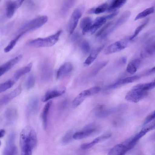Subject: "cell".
Wrapping results in <instances>:
<instances>
[{
    "instance_id": "obj_1",
    "label": "cell",
    "mask_w": 155,
    "mask_h": 155,
    "mask_svg": "<svg viewBox=\"0 0 155 155\" xmlns=\"http://www.w3.org/2000/svg\"><path fill=\"white\" fill-rule=\"evenodd\" d=\"M37 143L36 133L30 126L25 127L21 131L20 137V143L21 148L29 147L32 150L35 147Z\"/></svg>"
},
{
    "instance_id": "obj_2",
    "label": "cell",
    "mask_w": 155,
    "mask_h": 155,
    "mask_svg": "<svg viewBox=\"0 0 155 155\" xmlns=\"http://www.w3.org/2000/svg\"><path fill=\"white\" fill-rule=\"evenodd\" d=\"M62 32L61 30H59L56 33L46 37L38 38L31 40L28 42V45L37 48L51 46L58 42Z\"/></svg>"
},
{
    "instance_id": "obj_3",
    "label": "cell",
    "mask_w": 155,
    "mask_h": 155,
    "mask_svg": "<svg viewBox=\"0 0 155 155\" xmlns=\"http://www.w3.org/2000/svg\"><path fill=\"white\" fill-rule=\"evenodd\" d=\"M46 15L38 17L26 23L19 30L20 33L25 34L26 32L37 29L44 25L48 21Z\"/></svg>"
},
{
    "instance_id": "obj_4",
    "label": "cell",
    "mask_w": 155,
    "mask_h": 155,
    "mask_svg": "<svg viewBox=\"0 0 155 155\" xmlns=\"http://www.w3.org/2000/svg\"><path fill=\"white\" fill-rule=\"evenodd\" d=\"M147 91L132 88L126 94L125 98L128 101L136 103L147 94Z\"/></svg>"
},
{
    "instance_id": "obj_5",
    "label": "cell",
    "mask_w": 155,
    "mask_h": 155,
    "mask_svg": "<svg viewBox=\"0 0 155 155\" xmlns=\"http://www.w3.org/2000/svg\"><path fill=\"white\" fill-rule=\"evenodd\" d=\"M83 12L82 8H76L73 11L68 23V28L70 34L73 33Z\"/></svg>"
},
{
    "instance_id": "obj_6",
    "label": "cell",
    "mask_w": 155,
    "mask_h": 155,
    "mask_svg": "<svg viewBox=\"0 0 155 155\" xmlns=\"http://www.w3.org/2000/svg\"><path fill=\"white\" fill-rule=\"evenodd\" d=\"M131 15L130 11L124 12L117 20L113 26L105 32L101 37L102 39L106 38L116 29L125 22L129 19Z\"/></svg>"
},
{
    "instance_id": "obj_7",
    "label": "cell",
    "mask_w": 155,
    "mask_h": 155,
    "mask_svg": "<svg viewBox=\"0 0 155 155\" xmlns=\"http://www.w3.org/2000/svg\"><path fill=\"white\" fill-rule=\"evenodd\" d=\"M66 89L63 86H59L52 88L48 91L42 98V101L45 102L55 97L61 96L66 91Z\"/></svg>"
},
{
    "instance_id": "obj_8",
    "label": "cell",
    "mask_w": 155,
    "mask_h": 155,
    "mask_svg": "<svg viewBox=\"0 0 155 155\" xmlns=\"http://www.w3.org/2000/svg\"><path fill=\"white\" fill-rule=\"evenodd\" d=\"M96 130V125L94 123H91L85 126L81 131L75 133L74 139L80 140L87 137L91 135Z\"/></svg>"
},
{
    "instance_id": "obj_9",
    "label": "cell",
    "mask_w": 155,
    "mask_h": 155,
    "mask_svg": "<svg viewBox=\"0 0 155 155\" xmlns=\"http://www.w3.org/2000/svg\"><path fill=\"white\" fill-rule=\"evenodd\" d=\"M24 0H8L6 3V12L7 17L11 18L17 9L22 4Z\"/></svg>"
},
{
    "instance_id": "obj_10",
    "label": "cell",
    "mask_w": 155,
    "mask_h": 155,
    "mask_svg": "<svg viewBox=\"0 0 155 155\" xmlns=\"http://www.w3.org/2000/svg\"><path fill=\"white\" fill-rule=\"evenodd\" d=\"M93 94H94V92L92 87L83 91L73 100L72 102L73 107H77L81 104L87 97Z\"/></svg>"
},
{
    "instance_id": "obj_11",
    "label": "cell",
    "mask_w": 155,
    "mask_h": 155,
    "mask_svg": "<svg viewBox=\"0 0 155 155\" xmlns=\"http://www.w3.org/2000/svg\"><path fill=\"white\" fill-rule=\"evenodd\" d=\"M127 43L124 41H116L107 47L104 52L106 54H110L119 51L126 48Z\"/></svg>"
},
{
    "instance_id": "obj_12",
    "label": "cell",
    "mask_w": 155,
    "mask_h": 155,
    "mask_svg": "<svg viewBox=\"0 0 155 155\" xmlns=\"http://www.w3.org/2000/svg\"><path fill=\"white\" fill-rule=\"evenodd\" d=\"M22 57V55L20 54L2 65L0 67V76H2L11 69L21 60Z\"/></svg>"
},
{
    "instance_id": "obj_13",
    "label": "cell",
    "mask_w": 155,
    "mask_h": 155,
    "mask_svg": "<svg viewBox=\"0 0 155 155\" xmlns=\"http://www.w3.org/2000/svg\"><path fill=\"white\" fill-rule=\"evenodd\" d=\"M21 86L20 85L12 91L5 95L0 99V105L2 106L6 104L12 99L18 96L21 93Z\"/></svg>"
},
{
    "instance_id": "obj_14",
    "label": "cell",
    "mask_w": 155,
    "mask_h": 155,
    "mask_svg": "<svg viewBox=\"0 0 155 155\" xmlns=\"http://www.w3.org/2000/svg\"><path fill=\"white\" fill-rule=\"evenodd\" d=\"M107 20V19L105 16L97 18L94 22L92 23L87 35L94 34L106 22Z\"/></svg>"
},
{
    "instance_id": "obj_15",
    "label": "cell",
    "mask_w": 155,
    "mask_h": 155,
    "mask_svg": "<svg viewBox=\"0 0 155 155\" xmlns=\"http://www.w3.org/2000/svg\"><path fill=\"white\" fill-rule=\"evenodd\" d=\"M73 66L70 62H66L62 65L58 69L56 73L58 79L70 73L73 70Z\"/></svg>"
},
{
    "instance_id": "obj_16",
    "label": "cell",
    "mask_w": 155,
    "mask_h": 155,
    "mask_svg": "<svg viewBox=\"0 0 155 155\" xmlns=\"http://www.w3.org/2000/svg\"><path fill=\"white\" fill-rule=\"evenodd\" d=\"M4 117L7 123L10 124L17 119L18 113L17 110L13 107L7 108L4 113Z\"/></svg>"
},
{
    "instance_id": "obj_17",
    "label": "cell",
    "mask_w": 155,
    "mask_h": 155,
    "mask_svg": "<svg viewBox=\"0 0 155 155\" xmlns=\"http://www.w3.org/2000/svg\"><path fill=\"white\" fill-rule=\"evenodd\" d=\"M128 150L126 145L119 144L115 145L111 148L107 155H124Z\"/></svg>"
},
{
    "instance_id": "obj_18",
    "label": "cell",
    "mask_w": 155,
    "mask_h": 155,
    "mask_svg": "<svg viewBox=\"0 0 155 155\" xmlns=\"http://www.w3.org/2000/svg\"><path fill=\"white\" fill-rule=\"evenodd\" d=\"M39 107V100L35 96L31 97L30 99L27 109V114L29 115L31 113H36Z\"/></svg>"
},
{
    "instance_id": "obj_19",
    "label": "cell",
    "mask_w": 155,
    "mask_h": 155,
    "mask_svg": "<svg viewBox=\"0 0 155 155\" xmlns=\"http://www.w3.org/2000/svg\"><path fill=\"white\" fill-rule=\"evenodd\" d=\"M104 47V45H102L93 51L85 61L84 63V66H88L91 64L96 59Z\"/></svg>"
},
{
    "instance_id": "obj_20",
    "label": "cell",
    "mask_w": 155,
    "mask_h": 155,
    "mask_svg": "<svg viewBox=\"0 0 155 155\" xmlns=\"http://www.w3.org/2000/svg\"><path fill=\"white\" fill-rule=\"evenodd\" d=\"M52 104L51 101H48L43 107L41 114V117L43 127L45 129L46 128L48 124V118L50 107Z\"/></svg>"
},
{
    "instance_id": "obj_21",
    "label": "cell",
    "mask_w": 155,
    "mask_h": 155,
    "mask_svg": "<svg viewBox=\"0 0 155 155\" xmlns=\"http://www.w3.org/2000/svg\"><path fill=\"white\" fill-rule=\"evenodd\" d=\"M92 23V20L90 17H85L81 20L80 23V27L82 30L83 35H87Z\"/></svg>"
},
{
    "instance_id": "obj_22",
    "label": "cell",
    "mask_w": 155,
    "mask_h": 155,
    "mask_svg": "<svg viewBox=\"0 0 155 155\" xmlns=\"http://www.w3.org/2000/svg\"><path fill=\"white\" fill-rule=\"evenodd\" d=\"M32 65V63H30L27 65L17 70L14 74V79L17 80L22 76L29 72L31 71Z\"/></svg>"
},
{
    "instance_id": "obj_23",
    "label": "cell",
    "mask_w": 155,
    "mask_h": 155,
    "mask_svg": "<svg viewBox=\"0 0 155 155\" xmlns=\"http://www.w3.org/2000/svg\"><path fill=\"white\" fill-rule=\"evenodd\" d=\"M125 0H113L108 5L107 11L108 12H114L122 7L126 2Z\"/></svg>"
},
{
    "instance_id": "obj_24",
    "label": "cell",
    "mask_w": 155,
    "mask_h": 155,
    "mask_svg": "<svg viewBox=\"0 0 155 155\" xmlns=\"http://www.w3.org/2000/svg\"><path fill=\"white\" fill-rule=\"evenodd\" d=\"M140 60L138 59H133L128 64L127 71L130 74H134L137 71L140 64Z\"/></svg>"
},
{
    "instance_id": "obj_25",
    "label": "cell",
    "mask_w": 155,
    "mask_h": 155,
    "mask_svg": "<svg viewBox=\"0 0 155 155\" xmlns=\"http://www.w3.org/2000/svg\"><path fill=\"white\" fill-rule=\"evenodd\" d=\"M108 5L107 3H104L97 7L90 8L87 12L89 14H99L107 11Z\"/></svg>"
},
{
    "instance_id": "obj_26",
    "label": "cell",
    "mask_w": 155,
    "mask_h": 155,
    "mask_svg": "<svg viewBox=\"0 0 155 155\" xmlns=\"http://www.w3.org/2000/svg\"><path fill=\"white\" fill-rule=\"evenodd\" d=\"M17 148L16 146L13 143H6L2 155H16Z\"/></svg>"
},
{
    "instance_id": "obj_27",
    "label": "cell",
    "mask_w": 155,
    "mask_h": 155,
    "mask_svg": "<svg viewBox=\"0 0 155 155\" xmlns=\"http://www.w3.org/2000/svg\"><path fill=\"white\" fill-rule=\"evenodd\" d=\"M143 126L138 133L142 137L148 132L155 129V119Z\"/></svg>"
},
{
    "instance_id": "obj_28",
    "label": "cell",
    "mask_w": 155,
    "mask_h": 155,
    "mask_svg": "<svg viewBox=\"0 0 155 155\" xmlns=\"http://www.w3.org/2000/svg\"><path fill=\"white\" fill-rule=\"evenodd\" d=\"M23 35V33H20L14 39L11 41L8 45L4 48V52L5 53H7L10 51L15 46L18 40Z\"/></svg>"
},
{
    "instance_id": "obj_29",
    "label": "cell",
    "mask_w": 155,
    "mask_h": 155,
    "mask_svg": "<svg viewBox=\"0 0 155 155\" xmlns=\"http://www.w3.org/2000/svg\"><path fill=\"white\" fill-rule=\"evenodd\" d=\"M112 113L111 108L106 109L101 107H99L98 111L96 113V115L98 117L103 118L106 117Z\"/></svg>"
},
{
    "instance_id": "obj_30",
    "label": "cell",
    "mask_w": 155,
    "mask_h": 155,
    "mask_svg": "<svg viewBox=\"0 0 155 155\" xmlns=\"http://www.w3.org/2000/svg\"><path fill=\"white\" fill-rule=\"evenodd\" d=\"M75 133L73 130H71L68 131L63 137L61 140V143L64 145L70 143L73 138Z\"/></svg>"
},
{
    "instance_id": "obj_31",
    "label": "cell",
    "mask_w": 155,
    "mask_h": 155,
    "mask_svg": "<svg viewBox=\"0 0 155 155\" xmlns=\"http://www.w3.org/2000/svg\"><path fill=\"white\" fill-rule=\"evenodd\" d=\"M15 84L14 81L9 80L0 84V93L3 92L10 88Z\"/></svg>"
},
{
    "instance_id": "obj_32",
    "label": "cell",
    "mask_w": 155,
    "mask_h": 155,
    "mask_svg": "<svg viewBox=\"0 0 155 155\" xmlns=\"http://www.w3.org/2000/svg\"><path fill=\"white\" fill-rule=\"evenodd\" d=\"M154 12V9L153 8H147L138 14L135 17L134 20L136 21L143 18L152 14Z\"/></svg>"
},
{
    "instance_id": "obj_33",
    "label": "cell",
    "mask_w": 155,
    "mask_h": 155,
    "mask_svg": "<svg viewBox=\"0 0 155 155\" xmlns=\"http://www.w3.org/2000/svg\"><path fill=\"white\" fill-rule=\"evenodd\" d=\"M75 1L74 0H68L66 1L63 4L62 7L61 11L62 13L66 14L69 10L74 4Z\"/></svg>"
},
{
    "instance_id": "obj_34",
    "label": "cell",
    "mask_w": 155,
    "mask_h": 155,
    "mask_svg": "<svg viewBox=\"0 0 155 155\" xmlns=\"http://www.w3.org/2000/svg\"><path fill=\"white\" fill-rule=\"evenodd\" d=\"M35 83V78L34 75L31 74H30L27 78L25 86L27 89L32 88L34 86Z\"/></svg>"
},
{
    "instance_id": "obj_35",
    "label": "cell",
    "mask_w": 155,
    "mask_h": 155,
    "mask_svg": "<svg viewBox=\"0 0 155 155\" xmlns=\"http://www.w3.org/2000/svg\"><path fill=\"white\" fill-rule=\"evenodd\" d=\"M79 47L82 51L84 54L87 53L90 49L89 42L85 40H83L80 43Z\"/></svg>"
},
{
    "instance_id": "obj_36",
    "label": "cell",
    "mask_w": 155,
    "mask_h": 155,
    "mask_svg": "<svg viewBox=\"0 0 155 155\" xmlns=\"http://www.w3.org/2000/svg\"><path fill=\"white\" fill-rule=\"evenodd\" d=\"M148 22V20H146L143 23L141 24L139 26L135 29L134 34L130 37V40H131L135 38L141 31V30L144 28Z\"/></svg>"
},
{
    "instance_id": "obj_37",
    "label": "cell",
    "mask_w": 155,
    "mask_h": 155,
    "mask_svg": "<svg viewBox=\"0 0 155 155\" xmlns=\"http://www.w3.org/2000/svg\"><path fill=\"white\" fill-rule=\"evenodd\" d=\"M140 78L139 76H134L127 77L123 79H121L122 85L133 82Z\"/></svg>"
},
{
    "instance_id": "obj_38",
    "label": "cell",
    "mask_w": 155,
    "mask_h": 155,
    "mask_svg": "<svg viewBox=\"0 0 155 155\" xmlns=\"http://www.w3.org/2000/svg\"><path fill=\"white\" fill-rule=\"evenodd\" d=\"M155 119V110L150 113L145 118L143 126H144Z\"/></svg>"
},
{
    "instance_id": "obj_39",
    "label": "cell",
    "mask_w": 155,
    "mask_h": 155,
    "mask_svg": "<svg viewBox=\"0 0 155 155\" xmlns=\"http://www.w3.org/2000/svg\"><path fill=\"white\" fill-rule=\"evenodd\" d=\"M107 61H105L99 64L94 70L92 73V75L95 76L107 64Z\"/></svg>"
},
{
    "instance_id": "obj_40",
    "label": "cell",
    "mask_w": 155,
    "mask_h": 155,
    "mask_svg": "<svg viewBox=\"0 0 155 155\" xmlns=\"http://www.w3.org/2000/svg\"><path fill=\"white\" fill-rule=\"evenodd\" d=\"M21 155H32V149L29 147H25L21 148Z\"/></svg>"
},
{
    "instance_id": "obj_41",
    "label": "cell",
    "mask_w": 155,
    "mask_h": 155,
    "mask_svg": "<svg viewBox=\"0 0 155 155\" xmlns=\"http://www.w3.org/2000/svg\"><path fill=\"white\" fill-rule=\"evenodd\" d=\"M96 143H97L96 142L95 140H94L93 141L91 142L85 143L82 144L81 146V148L83 150L88 149L91 147Z\"/></svg>"
},
{
    "instance_id": "obj_42",
    "label": "cell",
    "mask_w": 155,
    "mask_h": 155,
    "mask_svg": "<svg viewBox=\"0 0 155 155\" xmlns=\"http://www.w3.org/2000/svg\"><path fill=\"white\" fill-rule=\"evenodd\" d=\"M122 85L121 79L116 81L115 83L107 86L106 87V89H111L116 88Z\"/></svg>"
},
{
    "instance_id": "obj_43",
    "label": "cell",
    "mask_w": 155,
    "mask_h": 155,
    "mask_svg": "<svg viewBox=\"0 0 155 155\" xmlns=\"http://www.w3.org/2000/svg\"><path fill=\"white\" fill-rule=\"evenodd\" d=\"M111 23L109 22L103 26L96 33V36H99L102 34L103 33L105 32V30L110 26Z\"/></svg>"
},
{
    "instance_id": "obj_44",
    "label": "cell",
    "mask_w": 155,
    "mask_h": 155,
    "mask_svg": "<svg viewBox=\"0 0 155 155\" xmlns=\"http://www.w3.org/2000/svg\"><path fill=\"white\" fill-rule=\"evenodd\" d=\"M68 103V101L65 99L62 101L58 106V109L59 110H62L64 109L67 106Z\"/></svg>"
},
{
    "instance_id": "obj_45",
    "label": "cell",
    "mask_w": 155,
    "mask_h": 155,
    "mask_svg": "<svg viewBox=\"0 0 155 155\" xmlns=\"http://www.w3.org/2000/svg\"><path fill=\"white\" fill-rule=\"evenodd\" d=\"M15 134L14 132H12L9 135L7 140V143H13L15 138Z\"/></svg>"
},
{
    "instance_id": "obj_46",
    "label": "cell",
    "mask_w": 155,
    "mask_h": 155,
    "mask_svg": "<svg viewBox=\"0 0 155 155\" xmlns=\"http://www.w3.org/2000/svg\"><path fill=\"white\" fill-rule=\"evenodd\" d=\"M72 36L71 37V40L72 41L74 42L77 41L80 37V35L77 31L73 32L72 34Z\"/></svg>"
},
{
    "instance_id": "obj_47",
    "label": "cell",
    "mask_w": 155,
    "mask_h": 155,
    "mask_svg": "<svg viewBox=\"0 0 155 155\" xmlns=\"http://www.w3.org/2000/svg\"><path fill=\"white\" fill-rule=\"evenodd\" d=\"M118 11H115L109 15L105 16L107 20L110 19L116 16L118 14Z\"/></svg>"
},
{
    "instance_id": "obj_48",
    "label": "cell",
    "mask_w": 155,
    "mask_h": 155,
    "mask_svg": "<svg viewBox=\"0 0 155 155\" xmlns=\"http://www.w3.org/2000/svg\"><path fill=\"white\" fill-rule=\"evenodd\" d=\"M154 73H155V66L149 70L147 72V74H150Z\"/></svg>"
},
{
    "instance_id": "obj_49",
    "label": "cell",
    "mask_w": 155,
    "mask_h": 155,
    "mask_svg": "<svg viewBox=\"0 0 155 155\" xmlns=\"http://www.w3.org/2000/svg\"><path fill=\"white\" fill-rule=\"evenodd\" d=\"M5 134V131L4 129H1L0 130V138L3 137Z\"/></svg>"
},
{
    "instance_id": "obj_50",
    "label": "cell",
    "mask_w": 155,
    "mask_h": 155,
    "mask_svg": "<svg viewBox=\"0 0 155 155\" xmlns=\"http://www.w3.org/2000/svg\"><path fill=\"white\" fill-rule=\"evenodd\" d=\"M121 61L124 64H125L126 63L127 58L125 57H123L121 59Z\"/></svg>"
},
{
    "instance_id": "obj_51",
    "label": "cell",
    "mask_w": 155,
    "mask_h": 155,
    "mask_svg": "<svg viewBox=\"0 0 155 155\" xmlns=\"http://www.w3.org/2000/svg\"><path fill=\"white\" fill-rule=\"evenodd\" d=\"M152 138L153 139H155V133L152 136Z\"/></svg>"
},
{
    "instance_id": "obj_52",
    "label": "cell",
    "mask_w": 155,
    "mask_h": 155,
    "mask_svg": "<svg viewBox=\"0 0 155 155\" xmlns=\"http://www.w3.org/2000/svg\"><path fill=\"white\" fill-rule=\"evenodd\" d=\"M153 81L155 82V79H154V80H153Z\"/></svg>"
}]
</instances>
